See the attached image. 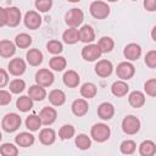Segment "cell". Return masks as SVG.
Returning a JSON list of instances; mask_svg holds the SVG:
<instances>
[{"label": "cell", "mask_w": 156, "mask_h": 156, "mask_svg": "<svg viewBox=\"0 0 156 156\" xmlns=\"http://www.w3.org/2000/svg\"><path fill=\"white\" fill-rule=\"evenodd\" d=\"M21 123H22V119L17 113H7L1 121V127L5 132L12 133L20 128Z\"/></svg>", "instance_id": "cell-1"}, {"label": "cell", "mask_w": 156, "mask_h": 156, "mask_svg": "<svg viewBox=\"0 0 156 156\" xmlns=\"http://www.w3.org/2000/svg\"><path fill=\"white\" fill-rule=\"evenodd\" d=\"M89 11L91 13V16L94 18H98V20H104L106 18L108 15H110V6L104 2V1H93L90 7H89Z\"/></svg>", "instance_id": "cell-2"}, {"label": "cell", "mask_w": 156, "mask_h": 156, "mask_svg": "<svg viewBox=\"0 0 156 156\" xmlns=\"http://www.w3.org/2000/svg\"><path fill=\"white\" fill-rule=\"evenodd\" d=\"M90 134L93 136V139L98 143H104L106 141L108 138H110V134H111V130L110 128L104 124V123H96L91 127V130H90Z\"/></svg>", "instance_id": "cell-3"}, {"label": "cell", "mask_w": 156, "mask_h": 156, "mask_svg": "<svg viewBox=\"0 0 156 156\" xmlns=\"http://www.w3.org/2000/svg\"><path fill=\"white\" fill-rule=\"evenodd\" d=\"M122 129L128 135L136 134L139 132V129H140V121L135 116L129 115V116L123 118V121H122Z\"/></svg>", "instance_id": "cell-4"}, {"label": "cell", "mask_w": 156, "mask_h": 156, "mask_svg": "<svg viewBox=\"0 0 156 156\" xmlns=\"http://www.w3.org/2000/svg\"><path fill=\"white\" fill-rule=\"evenodd\" d=\"M65 20L69 27H78L79 24H82V22L84 20V13L82 10L74 7V9L68 10V12L65 16Z\"/></svg>", "instance_id": "cell-5"}, {"label": "cell", "mask_w": 156, "mask_h": 156, "mask_svg": "<svg viewBox=\"0 0 156 156\" xmlns=\"http://www.w3.org/2000/svg\"><path fill=\"white\" fill-rule=\"evenodd\" d=\"M102 51L100 50L98 44H89L83 48L82 50V56L87 61H95L101 56Z\"/></svg>", "instance_id": "cell-6"}, {"label": "cell", "mask_w": 156, "mask_h": 156, "mask_svg": "<svg viewBox=\"0 0 156 156\" xmlns=\"http://www.w3.org/2000/svg\"><path fill=\"white\" fill-rule=\"evenodd\" d=\"M116 73L118 78H121L122 80H127L134 76L135 68L130 62H121L116 68Z\"/></svg>", "instance_id": "cell-7"}, {"label": "cell", "mask_w": 156, "mask_h": 156, "mask_svg": "<svg viewBox=\"0 0 156 156\" xmlns=\"http://www.w3.org/2000/svg\"><path fill=\"white\" fill-rule=\"evenodd\" d=\"M35 82L37 84L39 85H43V87H49L54 82V74L46 69V68H41L39 69L37 73H35Z\"/></svg>", "instance_id": "cell-8"}, {"label": "cell", "mask_w": 156, "mask_h": 156, "mask_svg": "<svg viewBox=\"0 0 156 156\" xmlns=\"http://www.w3.org/2000/svg\"><path fill=\"white\" fill-rule=\"evenodd\" d=\"M24 24L29 29H37L41 24V17L35 11H28L24 15Z\"/></svg>", "instance_id": "cell-9"}, {"label": "cell", "mask_w": 156, "mask_h": 156, "mask_svg": "<svg viewBox=\"0 0 156 156\" xmlns=\"http://www.w3.org/2000/svg\"><path fill=\"white\" fill-rule=\"evenodd\" d=\"M39 117H40L43 124L49 126V124H52V123L56 121L57 112H56V110H55L54 107H49V106H46V107H44V108L40 111Z\"/></svg>", "instance_id": "cell-10"}, {"label": "cell", "mask_w": 156, "mask_h": 156, "mask_svg": "<svg viewBox=\"0 0 156 156\" xmlns=\"http://www.w3.org/2000/svg\"><path fill=\"white\" fill-rule=\"evenodd\" d=\"M123 54H124V57H126L127 60H129V61H135V60H138V58L140 57V55H141V48H140L138 44H135V43H130V44H128V45L124 48Z\"/></svg>", "instance_id": "cell-11"}, {"label": "cell", "mask_w": 156, "mask_h": 156, "mask_svg": "<svg viewBox=\"0 0 156 156\" xmlns=\"http://www.w3.org/2000/svg\"><path fill=\"white\" fill-rule=\"evenodd\" d=\"M26 71V62L20 58V57H16V58H12L9 63V72L13 76H21Z\"/></svg>", "instance_id": "cell-12"}, {"label": "cell", "mask_w": 156, "mask_h": 156, "mask_svg": "<svg viewBox=\"0 0 156 156\" xmlns=\"http://www.w3.org/2000/svg\"><path fill=\"white\" fill-rule=\"evenodd\" d=\"M112 69H113V66H112V63L108 60H100L95 65V72H96V74L100 76V77H102V78L108 77L112 73Z\"/></svg>", "instance_id": "cell-13"}, {"label": "cell", "mask_w": 156, "mask_h": 156, "mask_svg": "<svg viewBox=\"0 0 156 156\" xmlns=\"http://www.w3.org/2000/svg\"><path fill=\"white\" fill-rule=\"evenodd\" d=\"M98 115L104 121H107V119L112 118V116L115 115V107H113V105L110 104V102H102V104H100V106L98 107Z\"/></svg>", "instance_id": "cell-14"}, {"label": "cell", "mask_w": 156, "mask_h": 156, "mask_svg": "<svg viewBox=\"0 0 156 156\" xmlns=\"http://www.w3.org/2000/svg\"><path fill=\"white\" fill-rule=\"evenodd\" d=\"M15 141L18 146H22V147H28L30 145H33L34 143V135L28 133V132H22L20 134H17L15 136Z\"/></svg>", "instance_id": "cell-15"}, {"label": "cell", "mask_w": 156, "mask_h": 156, "mask_svg": "<svg viewBox=\"0 0 156 156\" xmlns=\"http://www.w3.org/2000/svg\"><path fill=\"white\" fill-rule=\"evenodd\" d=\"M6 13H7V26L16 27L17 24H20L21 11L17 7H9V9H6Z\"/></svg>", "instance_id": "cell-16"}, {"label": "cell", "mask_w": 156, "mask_h": 156, "mask_svg": "<svg viewBox=\"0 0 156 156\" xmlns=\"http://www.w3.org/2000/svg\"><path fill=\"white\" fill-rule=\"evenodd\" d=\"M88 108H89V105L84 99H77L72 104V112L78 117L84 116L88 112Z\"/></svg>", "instance_id": "cell-17"}, {"label": "cell", "mask_w": 156, "mask_h": 156, "mask_svg": "<svg viewBox=\"0 0 156 156\" xmlns=\"http://www.w3.org/2000/svg\"><path fill=\"white\" fill-rule=\"evenodd\" d=\"M55 139H56V134L55 130L51 128H44L39 133V140L44 145H51L55 141Z\"/></svg>", "instance_id": "cell-18"}, {"label": "cell", "mask_w": 156, "mask_h": 156, "mask_svg": "<svg viewBox=\"0 0 156 156\" xmlns=\"http://www.w3.org/2000/svg\"><path fill=\"white\" fill-rule=\"evenodd\" d=\"M95 39V33L91 26H83L79 29V40L83 43H91Z\"/></svg>", "instance_id": "cell-19"}, {"label": "cell", "mask_w": 156, "mask_h": 156, "mask_svg": "<svg viewBox=\"0 0 156 156\" xmlns=\"http://www.w3.org/2000/svg\"><path fill=\"white\" fill-rule=\"evenodd\" d=\"M26 57H27V62L30 66H39L43 62V54L38 49H30L27 52Z\"/></svg>", "instance_id": "cell-20"}, {"label": "cell", "mask_w": 156, "mask_h": 156, "mask_svg": "<svg viewBox=\"0 0 156 156\" xmlns=\"http://www.w3.org/2000/svg\"><path fill=\"white\" fill-rule=\"evenodd\" d=\"M28 95L35 100V101H41L45 99L46 96V91L45 89L43 88V85H39V84H35V85H32L28 90Z\"/></svg>", "instance_id": "cell-21"}, {"label": "cell", "mask_w": 156, "mask_h": 156, "mask_svg": "<svg viewBox=\"0 0 156 156\" xmlns=\"http://www.w3.org/2000/svg\"><path fill=\"white\" fill-rule=\"evenodd\" d=\"M49 100H50V102H51L54 106H61V105H63L65 101H66V95H65V93H63L62 90H60V89H54V90H51L50 94H49Z\"/></svg>", "instance_id": "cell-22"}, {"label": "cell", "mask_w": 156, "mask_h": 156, "mask_svg": "<svg viewBox=\"0 0 156 156\" xmlns=\"http://www.w3.org/2000/svg\"><path fill=\"white\" fill-rule=\"evenodd\" d=\"M128 101L133 107L139 108L145 104V95L141 91H138V90L132 91L128 96Z\"/></svg>", "instance_id": "cell-23"}, {"label": "cell", "mask_w": 156, "mask_h": 156, "mask_svg": "<svg viewBox=\"0 0 156 156\" xmlns=\"http://www.w3.org/2000/svg\"><path fill=\"white\" fill-rule=\"evenodd\" d=\"M62 39L67 44H74L79 40V30L76 27H71V28H68L63 32Z\"/></svg>", "instance_id": "cell-24"}, {"label": "cell", "mask_w": 156, "mask_h": 156, "mask_svg": "<svg viewBox=\"0 0 156 156\" xmlns=\"http://www.w3.org/2000/svg\"><path fill=\"white\" fill-rule=\"evenodd\" d=\"M16 52V45L10 40L0 41V55L2 57H10Z\"/></svg>", "instance_id": "cell-25"}, {"label": "cell", "mask_w": 156, "mask_h": 156, "mask_svg": "<svg viewBox=\"0 0 156 156\" xmlns=\"http://www.w3.org/2000/svg\"><path fill=\"white\" fill-rule=\"evenodd\" d=\"M79 76L76 71H67L63 74V83L68 88H76L79 84Z\"/></svg>", "instance_id": "cell-26"}, {"label": "cell", "mask_w": 156, "mask_h": 156, "mask_svg": "<svg viewBox=\"0 0 156 156\" xmlns=\"http://www.w3.org/2000/svg\"><path fill=\"white\" fill-rule=\"evenodd\" d=\"M139 154L141 156H152L156 154V145L151 140H145L139 146Z\"/></svg>", "instance_id": "cell-27"}, {"label": "cell", "mask_w": 156, "mask_h": 156, "mask_svg": "<svg viewBox=\"0 0 156 156\" xmlns=\"http://www.w3.org/2000/svg\"><path fill=\"white\" fill-rule=\"evenodd\" d=\"M128 89H129L128 84L123 80H117L111 87V91L115 96H124L128 93Z\"/></svg>", "instance_id": "cell-28"}, {"label": "cell", "mask_w": 156, "mask_h": 156, "mask_svg": "<svg viewBox=\"0 0 156 156\" xmlns=\"http://www.w3.org/2000/svg\"><path fill=\"white\" fill-rule=\"evenodd\" d=\"M16 106L20 111L27 112L33 107V99L29 95L28 96H20L16 101Z\"/></svg>", "instance_id": "cell-29"}, {"label": "cell", "mask_w": 156, "mask_h": 156, "mask_svg": "<svg viewBox=\"0 0 156 156\" xmlns=\"http://www.w3.org/2000/svg\"><path fill=\"white\" fill-rule=\"evenodd\" d=\"M41 124H43V122H41L40 117L37 116V115H30V116H28V117L26 118V127H27L29 130H32V132L38 130Z\"/></svg>", "instance_id": "cell-30"}, {"label": "cell", "mask_w": 156, "mask_h": 156, "mask_svg": "<svg viewBox=\"0 0 156 156\" xmlns=\"http://www.w3.org/2000/svg\"><path fill=\"white\" fill-rule=\"evenodd\" d=\"M49 65H50V68H52L54 71H58L60 72L63 68H66L67 62H66V58L62 57V56H54V57L50 58Z\"/></svg>", "instance_id": "cell-31"}, {"label": "cell", "mask_w": 156, "mask_h": 156, "mask_svg": "<svg viewBox=\"0 0 156 156\" xmlns=\"http://www.w3.org/2000/svg\"><path fill=\"white\" fill-rule=\"evenodd\" d=\"M96 87L93 83H84L80 88V94L85 99H91L96 95Z\"/></svg>", "instance_id": "cell-32"}, {"label": "cell", "mask_w": 156, "mask_h": 156, "mask_svg": "<svg viewBox=\"0 0 156 156\" xmlns=\"http://www.w3.org/2000/svg\"><path fill=\"white\" fill-rule=\"evenodd\" d=\"M15 44H16L18 48H21V49H26V48H28V46L32 44V37L28 35L27 33H21V34H18V35L16 37Z\"/></svg>", "instance_id": "cell-33"}, {"label": "cell", "mask_w": 156, "mask_h": 156, "mask_svg": "<svg viewBox=\"0 0 156 156\" xmlns=\"http://www.w3.org/2000/svg\"><path fill=\"white\" fill-rule=\"evenodd\" d=\"M76 145H77V147L80 149V150H87V149H89V147L91 146V140H90V138H89L88 135H85V134H79V135H77V138H76Z\"/></svg>", "instance_id": "cell-34"}, {"label": "cell", "mask_w": 156, "mask_h": 156, "mask_svg": "<svg viewBox=\"0 0 156 156\" xmlns=\"http://www.w3.org/2000/svg\"><path fill=\"white\" fill-rule=\"evenodd\" d=\"M0 154L4 156H17L18 149L11 143H4L0 147Z\"/></svg>", "instance_id": "cell-35"}, {"label": "cell", "mask_w": 156, "mask_h": 156, "mask_svg": "<svg viewBox=\"0 0 156 156\" xmlns=\"http://www.w3.org/2000/svg\"><path fill=\"white\" fill-rule=\"evenodd\" d=\"M98 45H99V48H100V50H101L102 52H110V51L113 49L115 43H113V40H112L110 37H102V38L99 40Z\"/></svg>", "instance_id": "cell-36"}, {"label": "cell", "mask_w": 156, "mask_h": 156, "mask_svg": "<svg viewBox=\"0 0 156 156\" xmlns=\"http://www.w3.org/2000/svg\"><path fill=\"white\" fill-rule=\"evenodd\" d=\"M58 135L62 140H66V139H71L73 135H74V127L71 126V124H65L61 127L60 132H58Z\"/></svg>", "instance_id": "cell-37"}, {"label": "cell", "mask_w": 156, "mask_h": 156, "mask_svg": "<svg viewBox=\"0 0 156 156\" xmlns=\"http://www.w3.org/2000/svg\"><path fill=\"white\" fill-rule=\"evenodd\" d=\"M119 149H121V152H122V154H124V155H130V154H133V152L135 151L136 145H135V143H134L133 140H124V141L121 144Z\"/></svg>", "instance_id": "cell-38"}, {"label": "cell", "mask_w": 156, "mask_h": 156, "mask_svg": "<svg viewBox=\"0 0 156 156\" xmlns=\"http://www.w3.org/2000/svg\"><path fill=\"white\" fill-rule=\"evenodd\" d=\"M46 49L50 54H60L62 50H63V46H62V43H60L58 40H50L48 44H46Z\"/></svg>", "instance_id": "cell-39"}, {"label": "cell", "mask_w": 156, "mask_h": 156, "mask_svg": "<svg viewBox=\"0 0 156 156\" xmlns=\"http://www.w3.org/2000/svg\"><path fill=\"white\" fill-rule=\"evenodd\" d=\"M24 88H26V83H24V80H22V79H13L11 83H10V90L13 93V94H20V93H22L23 90H24Z\"/></svg>", "instance_id": "cell-40"}, {"label": "cell", "mask_w": 156, "mask_h": 156, "mask_svg": "<svg viewBox=\"0 0 156 156\" xmlns=\"http://www.w3.org/2000/svg\"><path fill=\"white\" fill-rule=\"evenodd\" d=\"M144 90L150 96H156V78L149 79L144 84Z\"/></svg>", "instance_id": "cell-41"}, {"label": "cell", "mask_w": 156, "mask_h": 156, "mask_svg": "<svg viewBox=\"0 0 156 156\" xmlns=\"http://www.w3.org/2000/svg\"><path fill=\"white\" fill-rule=\"evenodd\" d=\"M52 0H35V7L40 12H46L51 9Z\"/></svg>", "instance_id": "cell-42"}, {"label": "cell", "mask_w": 156, "mask_h": 156, "mask_svg": "<svg viewBox=\"0 0 156 156\" xmlns=\"http://www.w3.org/2000/svg\"><path fill=\"white\" fill-rule=\"evenodd\" d=\"M145 63L150 68L156 67V50H151L145 55Z\"/></svg>", "instance_id": "cell-43"}, {"label": "cell", "mask_w": 156, "mask_h": 156, "mask_svg": "<svg viewBox=\"0 0 156 156\" xmlns=\"http://www.w3.org/2000/svg\"><path fill=\"white\" fill-rule=\"evenodd\" d=\"M9 102H11V95L6 90H0V105L5 106Z\"/></svg>", "instance_id": "cell-44"}, {"label": "cell", "mask_w": 156, "mask_h": 156, "mask_svg": "<svg viewBox=\"0 0 156 156\" xmlns=\"http://www.w3.org/2000/svg\"><path fill=\"white\" fill-rule=\"evenodd\" d=\"M144 7L150 12L156 11V0H144Z\"/></svg>", "instance_id": "cell-45"}, {"label": "cell", "mask_w": 156, "mask_h": 156, "mask_svg": "<svg viewBox=\"0 0 156 156\" xmlns=\"http://www.w3.org/2000/svg\"><path fill=\"white\" fill-rule=\"evenodd\" d=\"M7 24V13H6V9L0 7V26L4 27Z\"/></svg>", "instance_id": "cell-46"}, {"label": "cell", "mask_w": 156, "mask_h": 156, "mask_svg": "<svg viewBox=\"0 0 156 156\" xmlns=\"http://www.w3.org/2000/svg\"><path fill=\"white\" fill-rule=\"evenodd\" d=\"M0 74H1V78H0V87L4 88L9 80V77H7V73L5 69H0Z\"/></svg>", "instance_id": "cell-47"}, {"label": "cell", "mask_w": 156, "mask_h": 156, "mask_svg": "<svg viewBox=\"0 0 156 156\" xmlns=\"http://www.w3.org/2000/svg\"><path fill=\"white\" fill-rule=\"evenodd\" d=\"M151 38L156 41V26L152 28V30H151Z\"/></svg>", "instance_id": "cell-48"}, {"label": "cell", "mask_w": 156, "mask_h": 156, "mask_svg": "<svg viewBox=\"0 0 156 156\" xmlns=\"http://www.w3.org/2000/svg\"><path fill=\"white\" fill-rule=\"evenodd\" d=\"M68 1H69V2H79L80 0H68Z\"/></svg>", "instance_id": "cell-49"}, {"label": "cell", "mask_w": 156, "mask_h": 156, "mask_svg": "<svg viewBox=\"0 0 156 156\" xmlns=\"http://www.w3.org/2000/svg\"><path fill=\"white\" fill-rule=\"evenodd\" d=\"M107 1H112L113 2V1H117V0H107Z\"/></svg>", "instance_id": "cell-50"}, {"label": "cell", "mask_w": 156, "mask_h": 156, "mask_svg": "<svg viewBox=\"0 0 156 156\" xmlns=\"http://www.w3.org/2000/svg\"><path fill=\"white\" fill-rule=\"evenodd\" d=\"M133 1H135V0H133Z\"/></svg>", "instance_id": "cell-51"}]
</instances>
